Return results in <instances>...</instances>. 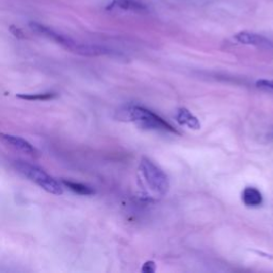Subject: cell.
Listing matches in <instances>:
<instances>
[{
  "label": "cell",
  "instance_id": "1",
  "mask_svg": "<svg viewBox=\"0 0 273 273\" xmlns=\"http://www.w3.org/2000/svg\"><path fill=\"white\" fill-rule=\"evenodd\" d=\"M117 119L133 122L143 129L178 134V131L174 127L171 126L162 117L141 106H128L124 108L123 110L117 112Z\"/></svg>",
  "mask_w": 273,
  "mask_h": 273
},
{
  "label": "cell",
  "instance_id": "2",
  "mask_svg": "<svg viewBox=\"0 0 273 273\" xmlns=\"http://www.w3.org/2000/svg\"><path fill=\"white\" fill-rule=\"evenodd\" d=\"M14 167L23 176L31 180L32 183L41 187L43 190L46 191V192L54 195L63 194L62 184L59 183L56 178L51 177L48 173L45 172L43 169L22 160L15 161Z\"/></svg>",
  "mask_w": 273,
  "mask_h": 273
},
{
  "label": "cell",
  "instance_id": "3",
  "mask_svg": "<svg viewBox=\"0 0 273 273\" xmlns=\"http://www.w3.org/2000/svg\"><path fill=\"white\" fill-rule=\"evenodd\" d=\"M139 169L145 183L155 194L162 196L168 193L170 189L169 177L158 166L149 158L143 157L140 161Z\"/></svg>",
  "mask_w": 273,
  "mask_h": 273
},
{
  "label": "cell",
  "instance_id": "4",
  "mask_svg": "<svg viewBox=\"0 0 273 273\" xmlns=\"http://www.w3.org/2000/svg\"><path fill=\"white\" fill-rule=\"evenodd\" d=\"M29 27L31 28V30H33L35 33H38L42 36H45V38L56 42L57 44L61 45V46H63L70 51H72L73 47H74L75 44H76V42L74 40H72V39L67 38V36L63 35L57 31H54L51 28H49V27L42 25L38 22H30Z\"/></svg>",
  "mask_w": 273,
  "mask_h": 273
},
{
  "label": "cell",
  "instance_id": "5",
  "mask_svg": "<svg viewBox=\"0 0 273 273\" xmlns=\"http://www.w3.org/2000/svg\"><path fill=\"white\" fill-rule=\"evenodd\" d=\"M0 141H2L4 144L8 145V147L14 149L15 151L22 152L32 157L39 156V154H40L39 151L36 150L30 142L21 138V136L0 132Z\"/></svg>",
  "mask_w": 273,
  "mask_h": 273
},
{
  "label": "cell",
  "instance_id": "6",
  "mask_svg": "<svg viewBox=\"0 0 273 273\" xmlns=\"http://www.w3.org/2000/svg\"><path fill=\"white\" fill-rule=\"evenodd\" d=\"M234 38L238 43L243 44V45H251V46L266 48V49L273 48V43L269 39L257 33H253L249 31H241V32H238L237 34H235Z\"/></svg>",
  "mask_w": 273,
  "mask_h": 273
},
{
  "label": "cell",
  "instance_id": "7",
  "mask_svg": "<svg viewBox=\"0 0 273 273\" xmlns=\"http://www.w3.org/2000/svg\"><path fill=\"white\" fill-rule=\"evenodd\" d=\"M72 52H74L79 56L85 57H99V56H108L112 54L113 51L104 46H98V45H89V44H79L76 43L73 47Z\"/></svg>",
  "mask_w": 273,
  "mask_h": 273
},
{
  "label": "cell",
  "instance_id": "8",
  "mask_svg": "<svg viewBox=\"0 0 273 273\" xmlns=\"http://www.w3.org/2000/svg\"><path fill=\"white\" fill-rule=\"evenodd\" d=\"M175 119L179 125L187 126L190 129L198 130L201 128V123H199L197 117L193 113H191V111L188 110L187 108L178 109L175 115Z\"/></svg>",
  "mask_w": 273,
  "mask_h": 273
},
{
  "label": "cell",
  "instance_id": "9",
  "mask_svg": "<svg viewBox=\"0 0 273 273\" xmlns=\"http://www.w3.org/2000/svg\"><path fill=\"white\" fill-rule=\"evenodd\" d=\"M114 8L135 13H143L148 11V8L145 7V5L136 2V0H114V2H112V4H110V6L108 7V9Z\"/></svg>",
  "mask_w": 273,
  "mask_h": 273
},
{
  "label": "cell",
  "instance_id": "10",
  "mask_svg": "<svg viewBox=\"0 0 273 273\" xmlns=\"http://www.w3.org/2000/svg\"><path fill=\"white\" fill-rule=\"evenodd\" d=\"M262 194L256 188L248 187L242 192V202L249 207H257L262 204Z\"/></svg>",
  "mask_w": 273,
  "mask_h": 273
},
{
  "label": "cell",
  "instance_id": "11",
  "mask_svg": "<svg viewBox=\"0 0 273 273\" xmlns=\"http://www.w3.org/2000/svg\"><path fill=\"white\" fill-rule=\"evenodd\" d=\"M61 184L64 185L66 188H69L73 192L79 194V195H93L95 193V191L84 184L80 183H76V181H72V180H67V179H63L61 180Z\"/></svg>",
  "mask_w": 273,
  "mask_h": 273
},
{
  "label": "cell",
  "instance_id": "12",
  "mask_svg": "<svg viewBox=\"0 0 273 273\" xmlns=\"http://www.w3.org/2000/svg\"><path fill=\"white\" fill-rule=\"evenodd\" d=\"M17 98L24 99V101H30V102H46L51 101L58 97V93L53 92H45V93H34V94H17Z\"/></svg>",
  "mask_w": 273,
  "mask_h": 273
},
{
  "label": "cell",
  "instance_id": "13",
  "mask_svg": "<svg viewBox=\"0 0 273 273\" xmlns=\"http://www.w3.org/2000/svg\"><path fill=\"white\" fill-rule=\"evenodd\" d=\"M9 31H10L16 39H20V40H24L26 38L25 33L23 32V30L21 28H18V27L14 26V25H11L10 27H9Z\"/></svg>",
  "mask_w": 273,
  "mask_h": 273
},
{
  "label": "cell",
  "instance_id": "14",
  "mask_svg": "<svg viewBox=\"0 0 273 273\" xmlns=\"http://www.w3.org/2000/svg\"><path fill=\"white\" fill-rule=\"evenodd\" d=\"M256 86L260 89L265 90H273V80H267V79H261L258 80L256 83Z\"/></svg>",
  "mask_w": 273,
  "mask_h": 273
},
{
  "label": "cell",
  "instance_id": "15",
  "mask_svg": "<svg viewBox=\"0 0 273 273\" xmlns=\"http://www.w3.org/2000/svg\"><path fill=\"white\" fill-rule=\"evenodd\" d=\"M141 271L144 273H154L155 271H156V265H155V262L152 260L147 261L143 265Z\"/></svg>",
  "mask_w": 273,
  "mask_h": 273
}]
</instances>
